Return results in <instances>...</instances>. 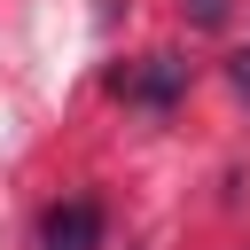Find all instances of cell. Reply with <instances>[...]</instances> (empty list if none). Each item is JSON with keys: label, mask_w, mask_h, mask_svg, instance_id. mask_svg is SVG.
Wrapping results in <instances>:
<instances>
[{"label": "cell", "mask_w": 250, "mask_h": 250, "mask_svg": "<svg viewBox=\"0 0 250 250\" xmlns=\"http://www.w3.org/2000/svg\"><path fill=\"white\" fill-rule=\"evenodd\" d=\"M109 94L133 102V109H172V102L188 94V62H180V55H141V62H125V70H109Z\"/></svg>", "instance_id": "1"}, {"label": "cell", "mask_w": 250, "mask_h": 250, "mask_svg": "<svg viewBox=\"0 0 250 250\" xmlns=\"http://www.w3.org/2000/svg\"><path fill=\"white\" fill-rule=\"evenodd\" d=\"M102 234H109V219H102L94 195L47 203V219H39V250H102Z\"/></svg>", "instance_id": "2"}, {"label": "cell", "mask_w": 250, "mask_h": 250, "mask_svg": "<svg viewBox=\"0 0 250 250\" xmlns=\"http://www.w3.org/2000/svg\"><path fill=\"white\" fill-rule=\"evenodd\" d=\"M180 8H188V23H203V31H211V23L227 16V0H180Z\"/></svg>", "instance_id": "3"}, {"label": "cell", "mask_w": 250, "mask_h": 250, "mask_svg": "<svg viewBox=\"0 0 250 250\" xmlns=\"http://www.w3.org/2000/svg\"><path fill=\"white\" fill-rule=\"evenodd\" d=\"M227 78H234V94H242V102H250V47H242V55H234V62H227Z\"/></svg>", "instance_id": "4"}]
</instances>
